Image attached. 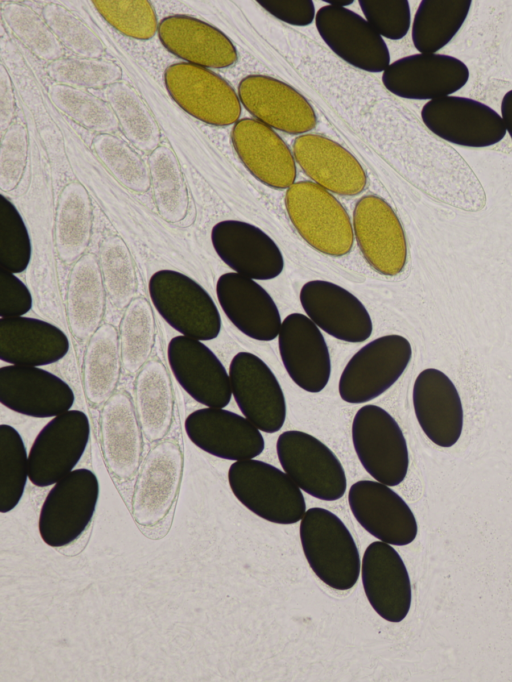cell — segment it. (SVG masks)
I'll list each match as a JSON object with an SVG mask.
<instances>
[{
	"mask_svg": "<svg viewBox=\"0 0 512 682\" xmlns=\"http://www.w3.org/2000/svg\"><path fill=\"white\" fill-rule=\"evenodd\" d=\"M285 208L298 234L315 250L332 257L347 255L354 242L353 225L334 195L312 181L292 184Z\"/></svg>",
	"mask_w": 512,
	"mask_h": 682,
	"instance_id": "cell-1",
	"label": "cell"
},
{
	"mask_svg": "<svg viewBox=\"0 0 512 682\" xmlns=\"http://www.w3.org/2000/svg\"><path fill=\"white\" fill-rule=\"evenodd\" d=\"M300 540L316 576L335 590H349L358 581L360 556L342 520L321 507L308 509L301 519Z\"/></svg>",
	"mask_w": 512,
	"mask_h": 682,
	"instance_id": "cell-2",
	"label": "cell"
},
{
	"mask_svg": "<svg viewBox=\"0 0 512 682\" xmlns=\"http://www.w3.org/2000/svg\"><path fill=\"white\" fill-rule=\"evenodd\" d=\"M228 482L241 504L269 522L294 524L306 512L300 488L285 472L266 462L235 461L229 467Z\"/></svg>",
	"mask_w": 512,
	"mask_h": 682,
	"instance_id": "cell-3",
	"label": "cell"
},
{
	"mask_svg": "<svg viewBox=\"0 0 512 682\" xmlns=\"http://www.w3.org/2000/svg\"><path fill=\"white\" fill-rule=\"evenodd\" d=\"M152 304L161 317L181 335L209 341L221 330V317L208 292L191 277L163 269L148 284Z\"/></svg>",
	"mask_w": 512,
	"mask_h": 682,
	"instance_id": "cell-4",
	"label": "cell"
},
{
	"mask_svg": "<svg viewBox=\"0 0 512 682\" xmlns=\"http://www.w3.org/2000/svg\"><path fill=\"white\" fill-rule=\"evenodd\" d=\"M99 492L97 476L86 468L74 469L56 482L40 509L38 530L43 542L60 548L76 541L92 521Z\"/></svg>",
	"mask_w": 512,
	"mask_h": 682,
	"instance_id": "cell-5",
	"label": "cell"
},
{
	"mask_svg": "<svg viewBox=\"0 0 512 682\" xmlns=\"http://www.w3.org/2000/svg\"><path fill=\"white\" fill-rule=\"evenodd\" d=\"M352 442L364 469L378 482L399 485L406 477L409 454L404 434L383 408L368 404L352 421Z\"/></svg>",
	"mask_w": 512,
	"mask_h": 682,
	"instance_id": "cell-6",
	"label": "cell"
},
{
	"mask_svg": "<svg viewBox=\"0 0 512 682\" xmlns=\"http://www.w3.org/2000/svg\"><path fill=\"white\" fill-rule=\"evenodd\" d=\"M167 92L192 117L213 126L235 124L241 102L234 88L208 68L178 62L164 72Z\"/></svg>",
	"mask_w": 512,
	"mask_h": 682,
	"instance_id": "cell-7",
	"label": "cell"
},
{
	"mask_svg": "<svg viewBox=\"0 0 512 682\" xmlns=\"http://www.w3.org/2000/svg\"><path fill=\"white\" fill-rule=\"evenodd\" d=\"M412 357L410 342L397 334L384 335L360 348L339 379L343 401L359 404L377 398L403 374Z\"/></svg>",
	"mask_w": 512,
	"mask_h": 682,
	"instance_id": "cell-8",
	"label": "cell"
},
{
	"mask_svg": "<svg viewBox=\"0 0 512 682\" xmlns=\"http://www.w3.org/2000/svg\"><path fill=\"white\" fill-rule=\"evenodd\" d=\"M276 451L285 473L309 495L324 501L340 499L347 487L344 468L316 437L298 430L281 433Z\"/></svg>",
	"mask_w": 512,
	"mask_h": 682,
	"instance_id": "cell-9",
	"label": "cell"
},
{
	"mask_svg": "<svg viewBox=\"0 0 512 682\" xmlns=\"http://www.w3.org/2000/svg\"><path fill=\"white\" fill-rule=\"evenodd\" d=\"M183 453L174 439H164L150 448L137 472L131 515L142 527H154L170 512L180 489Z\"/></svg>",
	"mask_w": 512,
	"mask_h": 682,
	"instance_id": "cell-10",
	"label": "cell"
},
{
	"mask_svg": "<svg viewBox=\"0 0 512 682\" xmlns=\"http://www.w3.org/2000/svg\"><path fill=\"white\" fill-rule=\"evenodd\" d=\"M89 437L90 422L83 411L70 409L53 417L39 431L28 453L32 484L48 487L73 471Z\"/></svg>",
	"mask_w": 512,
	"mask_h": 682,
	"instance_id": "cell-11",
	"label": "cell"
},
{
	"mask_svg": "<svg viewBox=\"0 0 512 682\" xmlns=\"http://www.w3.org/2000/svg\"><path fill=\"white\" fill-rule=\"evenodd\" d=\"M421 118L433 134L463 147H489L506 135L501 115L467 97L450 95L430 100L422 107Z\"/></svg>",
	"mask_w": 512,
	"mask_h": 682,
	"instance_id": "cell-12",
	"label": "cell"
},
{
	"mask_svg": "<svg viewBox=\"0 0 512 682\" xmlns=\"http://www.w3.org/2000/svg\"><path fill=\"white\" fill-rule=\"evenodd\" d=\"M353 232L367 263L379 274L396 276L407 262L403 226L390 204L377 195H365L353 210Z\"/></svg>",
	"mask_w": 512,
	"mask_h": 682,
	"instance_id": "cell-13",
	"label": "cell"
},
{
	"mask_svg": "<svg viewBox=\"0 0 512 682\" xmlns=\"http://www.w3.org/2000/svg\"><path fill=\"white\" fill-rule=\"evenodd\" d=\"M467 65L445 54H414L391 63L382 74L384 87L411 100H435L450 96L469 80Z\"/></svg>",
	"mask_w": 512,
	"mask_h": 682,
	"instance_id": "cell-14",
	"label": "cell"
},
{
	"mask_svg": "<svg viewBox=\"0 0 512 682\" xmlns=\"http://www.w3.org/2000/svg\"><path fill=\"white\" fill-rule=\"evenodd\" d=\"M229 378L232 395L242 414L260 431H279L286 419V402L268 365L255 354L239 352L231 360Z\"/></svg>",
	"mask_w": 512,
	"mask_h": 682,
	"instance_id": "cell-15",
	"label": "cell"
},
{
	"mask_svg": "<svg viewBox=\"0 0 512 682\" xmlns=\"http://www.w3.org/2000/svg\"><path fill=\"white\" fill-rule=\"evenodd\" d=\"M315 25L326 45L354 68L379 73L391 64L383 37L354 11L322 6L316 12Z\"/></svg>",
	"mask_w": 512,
	"mask_h": 682,
	"instance_id": "cell-16",
	"label": "cell"
},
{
	"mask_svg": "<svg viewBox=\"0 0 512 682\" xmlns=\"http://www.w3.org/2000/svg\"><path fill=\"white\" fill-rule=\"evenodd\" d=\"M244 108L265 125L300 135L316 127L317 116L309 101L289 84L271 76L251 74L238 84Z\"/></svg>",
	"mask_w": 512,
	"mask_h": 682,
	"instance_id": "cell-17",
	"label": "cell"
},
{
	"mask_svg": "<svg viewBox=\"0 0 512 682\" xmlns=\"http://www.w3.org/2000/svg\"><path fill=\"white\" fill-rule=\"evenodd\" d=\"M218 257L234 272L255 280H271L284 269L276 242L259 227L240 220H223L211 230Z\"/></svg>",
	"mask_w": 512,
	"mask_h": 682,
	"instance_id": "cell-18",
	"label": "cell"
},
{
	"mask_svg": "<svg viewBox=\"0 0 512 682\" xmlns=\"http://www.w3.org/2000/svg\"><path fill=\"white\" fill-rule=\"evenodd\" d=\"M167 358L172 374L192 399L212 408L229 404L232 396L229 374L202 341L175 336L168 343Z\"/></svg>",
	"mask_w": 512,
	"mask_h": 682,
	"instance_id": "cell-19",
	"label": "cell"
},
{
	"mask_svg": "<svg viewBox=\"0 0 512 682\" xmlns=\"http://www.w3.org/2000/svg\"><path fill=\"white\" fill-rule=\"evenodd\" d=\"M348 503L358 523L382 542L404 546L417 536L418 526L412 510L388 485L357 481L349 489Z\"/></svg>",
	"mask_w": 512,
	"mask_h": 682,
	"instance_id": "cell-20",
	"label": "cell"
},
{
	"mask_svg": "<svg viewBox=\"0 0 512 682\" xmlns=\"http://www.w3.org/2000/svg\"><path fill=\"white\" fill-rule=\"evenodd\" d=\"M184 428L196 447L226 460L253 459L265 447L263 436L253 423L223 408L206 407L191 412Z\"/></svg>",
	"mask_w": 512,
	"mask_h": 682,
	"instance_id": "cell-21",
	"label": "cell"
},
{
	"mask_svg": "<svg viewBox=\"0 0 512 682\" xmlns=\"http://www.w3.org/2000/svg\"><path fill=\"white\" fill-rule=\"evenodd\" d=\"M72 388L57 375L39 367L7 365L0 368V403L34 418H53L71 409Z\"/></svg>",
	"mask_w": 512,
	"mask_h": 682,
	"instance_id": "cell-22",
	"label": "cell"
},
{
	"mask_svg": "<svg viewBox=\"0 0 512 682\" xmlns=\"http://www.w3.org/2000/svg\"><path fill=\"white\" fill-rule=\"evenodd\" d=\"M299 299L307 316L336 339L361 343L372 334V319L364 304L333 282L308 281L301 287Z\"/></svg>",
	"mask_w": 512,
	"mask_h": 682,
	"instance_id": "cell-23",
	"label": "cell"
},
{
	"mask_svg": "<svg viewBox=\"0 0 512 682\" xmlns=\"http://www.w3.org/2000/svg\"><path fill=\"white\" fill-rule=\"evenodd\" d=\"M279 354L289 377L304 391H322L331 375L328 346L319 327L306 315L291 313L278 334Z\"/></svg>",
	"mask_w": 512,
	"mask_h": 682,
	"instance_id": "cell-24",
	"label": "cell"
},
{
	"mask_svg": "<svg viewBox=\"0 0 512 682\" xmlns=\"http://www.w3.org/2000/svg\"><path fill=\"white\" fill-rule=\"evenodd\" d=\"M231 142L245 168L264 185L281 190L295 183L294 155L271 127L254 118L239 119Z\"/></svg>",
	"mask_w": 512,
	"mask_h": 682,
	"instance_id": "cell-25",
	"label": "cell"
},
{
	"mask_svg": "<svg viewBox=\"0 0 512 682\" xmlns=\"http://www.w3.org/2000/svg\"><path fill=\"white\" fill-rule=\"evenodd\" d=\"M361 577L375 612L389 622L404 620L412 601L411 583L402 558L390 544L379 540L366 548Z\"/></svg>",
	"mask_w": 512,
	"mask_h": 682,
	"instance_id": "cell-26",
	"label": "cell"
},
{
	"mask_svg": "<svg viewBox=\"0 0 512 682\" xmlns=\"http://www.w3.org/2000/svg\"><path fill=\"white\" fill-rule=\"evenodd\" d=\"M293 155L314 183L341 196L364 191L367 175L356 157L336 141L320 134H302L294 139Z\"/></svg>",
	"mask_w": 512,
	"mask_h": 682,
	"instance_id": "cell-27",
	"label": "cell"
},
{
	"mask_svg": "<svg viewBox=\"0 0 512 682\" xmlns=\"http://www.w3.org/2000/svg\"><path fill=\"white\" fill-rule=\"evenodd\" d=\"M99 430L108 471L120 482L131 480L142 462L143 433L127 392H115L102 406Z\"/></svg>",
	"mask_w": 512,
	"mask_h": 682,
	"instance_id": "cell-28",
	"label": "cell"
},
{
	"mask_svg": "<svg viewBox=\"0 0 512 682\" xmlns=\"http://www.w3.org/2000/svg\"><path fill=\"white\" fill-rule=\"evenodd\" d=\"M216 295L226 317L244 335L258 341L278 336L282 324L278 307L254 279L224 273L217 280Z\"/></svg>",
	"mask_w": 512,
	"mask_h": 682,
	"instance_id": "cell-29",
	"label": "cell"
},
{
	"mask_svg": "<svg viewBox=\"0 0 512 682\" xmlns=\"http://www.w3.org/2000/svg\"><path fill=\"white\" fill-rule=\"evenodd\" d=\"M412 399L426 436L443 448L456 444L463 429V407L451 379L438 369H424L415 379Z\"/></svg>",
	"mask_w": 512,
	"mask_h": 682,
	"instance_id": "cell-30",
	"label": "cell"
},
{
	"mask_svg": "<svg viewBox=\"0 0 512 682\" xmlns=\"http://www.w3.org/2000/svg\"><path fill=\"white\" fill-rule=\"evenodd\" d=\"M157 34L170 53L190 64L221 69L238 59L237 49L225 33L195 17L167 16L159 22Z\"/></svg>",
	"mask_w": 512,
	"mask_h": 682,
	"instance_id": "cell-31",
	"label": "cell"
},
{
	"mask_svg": "<svg viewBox=\"0 0 512 682\" xmlns=\"http://www.w3.org/2000/svg\"><path fill=\"white\" fill-rule=\"evenodd\" d=\"M70 348L57 326L37 318H0V359L11 365L45 366L58 362Z\"/></svg>",
	"mask_w": 512,
	"mask_h": 682,
	"instance_id": "cell-32",
	"label": "cell"
},
{
	"mask_svg": "<svg viewBox=\"0 0 512 682\" xmlns=\"http://www.w3.org/2000/svg\"><path fill=\"white\" fill-rule=\"evenodd\" d=\"M106 297L99 260L86 253L71 269L66 296L68 326L77 341L90 339L102 325Z\"/></svg>",
	"mask_w": 512,
	"mask_h": 682,
	"instance_id": "cell-33",
	"label": "cell"
},
{
	"mask_svg": "<svg viewBox=\"0 0 512 682\" xmlns=\"http://www.w3.org/2000/svg\"><path fill=\"white\" fill-rule=\"evenodd\" d=\"M134 402L142 433L148 442H159L169 433L174 418V393L165 365L151 359L134 382Z\"/></svg>",
	"mask_w": 512,
	"mask_h": 682,
	"instance_id": "cell-34",
	"label": "cell"
},
{
	"mask_svg": "<svg viewBox=\"0 0 512 682\" xmlns=\"http://www.w3.org/2000/svg\"><path fill=\"white\" fill-rule=\"evenodd\" d=\"M92 226L93 208L87 189L78 181L69 182L59 194L54 222L55 248L62 262L75 263L85 255Z\"/></svg>",
	"mask_w": 512,
	"mask_h": 682,
	"instance_id": "cell-35",
	"label": "cell"
},
{
	"mask_svg": "<svg viewBox=\"0 0 512 682\" xmlns=\"http://www.w3.org/2000/svg\"><path fill=\"white\" fill-rule=\"evenodd\" d=\"M122 368L119 334L102 324L88 340L83 356L84 395L92 407L103 406L115 393Z\"/></svg>",
	"mask_w": 512,
	"mask_h": 682,
	"instance_id": "cell-36",
	"label": "cell"
},
{
	"mask_svg": "<svg viewBox=\"0 0 512 682\" xmlns=\"http://www.w3.org/2000/svg\"><path fill=\"white\" fill-rule=\"evenodd\" d=\"M471 0H422L412 23V42L422 54L446 46L464 24Z\"/></svg>",
	"mask_w": 512,
	"mask_h": 682,
	"instance_id": "cell-37",
	"label": "cell"
},
{
	"mask_svg": "<svg viewBox=\"0 0 512 682\" xmlns=\"http://www.w3.org/2000/svg\"><path fill=\"white\" fill-rule=\"evenodd\" d=\"M104 97L114 111L124 137L134 148L150 154L160 145V127L146 102L131 85L117 82L104 89Z\"/></svg>",
	"mask_w": 512,
	"mask_h": 682,
	"instance_id": "cell-38",
	"label": "cell"
},
{
	"mask_svg": "<svg viewBox=\"0 0 512 682\" xmlns=\"http://www.w3.org/2000/svg\"><path fill=\"white\" fill-rule=\"evenodd\" d=\"M151 187L158 214L169 223L182 221L188 212L189 196L174 151L160 144L148 156Z\"/></svg>",
	"mask_w": 512,
	"mask_h": 682,
	"instance_id": "cell-39",
	"label": "cell"
},
{
	"mask_svg": "<svg viewBox=\"0 0 512 682\" xmlns=\"http://www.w3.org/2000/svg\"><path fill=\"white\" fill-rule=\"evenodd\" d=\"M155 333V318L149 301L135 297L125 308L119 325L122 367L127 373L139 372L149 361Z\"/></svg>",
	"mask_w": 512,
	"mask_h": 682,
	"instance_id": "cell-40",
	"label": "cell"
},
{
	"mask_svg": "<svg viewBox=\"0 0 512 682\" xmlns=\"http://www.w3.org/2000/svg\"><path fill=\"white\" fill-rule=\"evenodd\" d=\"M52 104L69 119L99 134L119 129L117 117L106 100L74 87L53 83L48 88Z\"/></svg>",
	"mask_w": 512,
	"mask_h": 682,
	"instance_id": "cell-41",
	"label": "cell"
},
{
	"mask_svg": "<svg viewBox=\"0 0 512 682\" xmlns=\"http://www.w3.org/2000/svg\"><path fill=\"white\" fill-rule=\"evenodd\" d=\"M99 265L107 297L122 310L135 298L137 275L132 255L118 235L105 237L99 248Z\"/></svg>",
	"mask_w": 512,
	"mask_h": 682,
	"instance_id": "cell-42",
	"label": "cell"
},
{
	"mask_svg": "<svg viewBox=\"0 0 512 682\" xmlns=\"http://www.w3.org/2000/svg\"><path fill=\"white\" fill-rule=\"evenodd\" d=\"M92 149L112 176L127 189L147 192L151 187L148 163L129 144L113 134H98Z\"/></svg>",
	"mask_w": 512,
	"mask_h": 682,
	"instance_id": "cell-43",
	"label": "cell"
},
{
	"mask_svg": "<svg viewBox=\"0 0 512 682\" xmlns=\"http://www.w3.org/2000/svg\"><path fill=\"white\" fill-rule=\"evenodd\" d=\"M29 478L28 453L20 433L11 425H0V512L13 510L20 502Z\"/></svg>",
	"mask_w": 512,
	"mask_h": 682,
	"instance_id": "cell-44",
	"label": "cell"
},
{
	"mask_svg": "<svg viewBox=\"0 0 512 682\" xmlns=\"http://www.w3.org/2000/svg\"><path fill=\"white\" fill-rule=\"evenodd\" d=\"M2 17L14 36L38 59L53 62L64 56V48L42 15L21 3L9 2Z\"/></svg>",
	"mask_w": 512,
	"mask_h": 682,
	"instance_id": "cell-45",
	"label": "cell"
},
{
	"mask_svg": "<svg viewBox=\"0 0 512 682\" xmlns=\"http://www.w3.org/2000/svg\"><path fill=\"white\" fill-rule=\"evenodd\" d=\"M46 71L54 83L78 89H106L122 77V69L114 61L76 56L50 62Z\"/></svg>",
	"mask_w": 512,
	"mask_h": 682,
	"instance_id": "cell-46",
	"label": "cell"
},
{
	"mask_svg": "<svg viewBox=\"0 0 512 682\" xmlns=\"http://www.w3.org/2000/svg\"><path fill=\"white\" fill-rule=\"evenodd\" d=\"M42 16L63 48L76 57L99 59L105 53L98 34L64 6L46 4Z\"/></svg>",
	"mask_w": 512,
	"mask_h": 682,
	"instance_id": "cell-47",
	"label": "cell"
},
{
	"mask_svg": "<svg viewBox=\"0 0 512 682\" xmlns=\"http://www.w3.org/2000/svg\"><path fill=\"white\" fill-rule=\"evenodd\" d=\"M95 9L114 29L126 37L147 40L158 31L155 9L147 0H96Z\"/></svg>",
	"mask_w": 512,
	"mask_h": 682,
	"instance_id": "cell-48",
	"label": "cell"
},
{
	"mask_svg": "<svg viewBox=\"0 0 512 682\" xmlns=\"http://www.w3.org/2000/svg\"><path fill=\"white\" fill-rule=\"evenodd\" d=\"M0 197V268L17 274L30 263L31 240L17 208L4 195Z\"/></svg>",
	"mask_w": 512,
	"mask_h": 682,
	"instance_id": "cell-49",
	"label": "cell"
},
{
	"mask_svg": "<svg viewBox=\"0 0 512 682\" xmlns=\"http://www.w3.org/2000/svg\"><path fill=\"white\" fill-rule=\"evenodd\" d=\"M28 158V131L21 120H14L1 135L0 189L14 190L20 183Z\"/></svg>",
	"mask_w": 512,
	"mask_h": 682,
	"instance_id": "cell-50",
	"label": "cell"
},
{
	"mask_svg": "<svg viewBox=\"0 0 512 682\" xmlns=\"http://www.w3.org/2000/svg\"><path fill=\"white\" fill-rule=\"evenodd\" d=\"M359 5L367 22L380 36L399 40L408 33L411 11L407 0H360Z\"/></svg>",
	"mask_w": 512,
	"mask_h": 682,
	"instance_id": "cell-51",
	"label": "cell"
},
{
	"mask_svg": "<svg viewBox=\"0 0 512 682\" xmlns=\"http://www.w3.org/2000/svg\"><path fill=\"white\" fill-rule=\"evenodd\" d=\"M32 304L27 286L14 273L0 268V318L24 316Z\"/></svg>",
	"mask_w": 512,
	"mask_h": 682,
	"instance_id": "cell-52",
	"label": "cell"
},
{
	"mask_svg": "<svg viewBox=\"0 0 512 682\" xmlns=\"http://www.w3.org/2000/svg\"><path fill=\"white\" fill-rule=\"evenodd\" d=\"M257 3L278 20L294 26L310 25L316 16L311 0H258Z\"/></svg>",
	"mask_w": 512,
	"mask_h": 682,
	"instance_id": "cell-53",
	"label": "cell"
},
{
	"mask_svg": "<svg viewBox=\"0 0 512 682\" xmlns=\"http://www.w3.org/2000/svg\"><path fill=\"white\" fill-rule=\"evenodd\" d=\"M16 99L12 81L3 64L0 65V132L1 135L14 121Z\"/></svg>",
	"mask_w": 512,
	"mask_h": 682,
	"instance_id": "cell-54",
	"label": "cell"
},
{
	"mask_svg": "<svg viewBox=\"0 0 512 682\" xmlns=\"http://www.w3.org/2000/svg\"><path fill=\"white\" fill-rule=\"evenodd\" d=\"M501 117L503 119L506 132L512 139V90L506 92L502 98Z\"/></svg>",
	"mask_w": 512,
	"mask_h": 682,
	"instance_id": "cell-55",
	"label": "cell"
},
{
	"mask_svg": "<svg viewBox=\"0 0 512 682\" xmlns=\"http://www.w3.org/2000/svg\"><path fill=\"white\" fill-rule=\"evenodd\" d=\"M329 5L334 6V7H342L345 8V6H349L353 3V1H328L327 2Z\"/></svg>",
	"mask_w": 512,
	"mask_h": 682,
	"instance_id": "cell-56",
	"label": "cell"
}]
</instances>
